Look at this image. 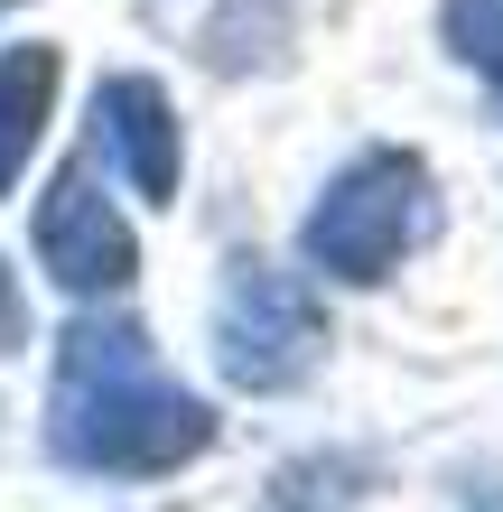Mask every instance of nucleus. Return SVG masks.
Instances as JSON below:
<instances>
[{
    "label": "nucleus",
    "instance_id": "obj_7",
    "mask_svg": "<svg viewBox=\"0 0 503 512\" xmlns=\"http://www.w3.org/2000/svg\"><path fill=\"white\" fill-rule=\"evenodd\" d=\"M438 28H448V56H457L466 75L503 84V0H448Z\"/></svg>",
    "mask_w": 503,
    "mask_h": 512
},
{
    "label": "nucleus",
    "instance_id": "obj_1",
    "mask_svg": "<svg viewBox=\"0 0 503 512\" xmlns=\"http://www.w3.org/2000/svg\"><path fill=\"white\" fill-rule=\"evenodd\" d=\"M215 447V410L159 373V354L122 317H84L56 345L47 457L84 475H168Z\"/></svg>",
    "mask_w": 503,
    "mask_h": 512
},
{
    "label": "nucleus",
    "instance_id": "obj_6",
    "mask_svg": "<svg viewBox=\"0 0 503 512\" xmlns=\"http://www.w3.org/2000/svg\"><path fill=\"white\" fill-rule=\"evenodd\" d=\"M56 47L47 38H19V47H0V196L28 177V159H38V140H47V112H56Z\"/></svg>",
    "mask_w": 503,
    "mask_h": 512
},
{
    "label": "nucleus",
    "instance_id": "obj_3",
    "mask_svg": "<svg viewBox=\"0 0 503 512\" xmlns=\"http://www.w3.org/2000/svg\"><path fill=\"white\" fill-rule=\"evenodd\" d=\"M215 364L233 391H299L327 364V308L308 298V280H289L280 261H233L215 298Z\"/></svg>",
    "mask_w": 503,
    "mask_h": 512
},
{
    "label": "nucleus",
    "instance_id": "obj_2",
    "mask_svg": "<svg viewBox=\"0 0 503 512\" xmlns=\"http://www.w3.org/2000/svg\"><path fill=\"white\" fill-rule=\"evenodd\" d=\"M429 224H438V196H429L420 149H364V159H345L327 177V196L308 205L299 252H308V270H327V280L373 289L429 243Z\"/></svg>",
    "mask_w": 503,
    "mask_h": 512
},
{
    "label": "nucleus",
    "instance_id": "obj_9",
    "mask_svg": "<svg viewBox=\"0 0 503 512\" xmlns=\"http://www.w3.org/2000/svg\"><path fill=\"white\" fill-rule=\"evenodd\" d=\"M466 512H503V485H476V494H466Z\"/></svg>",
    "mask_w": 503,
    "mask_h": 512
},
{
    "label": "nucleus",
    "instance_id": "obj_8",
    "mask_svg": "<svg viewBox=\"0 0 503 512\" xmlns=\"http://www.w3.org/2000/svg\"><path fill=\"white\" fill-rule=\"evenodd\" d=\"M19 345H28V298H19V270L0 261V364H10Z\"/></svg>",
    "mask_w": 503,
    "mask_h": 512
},
{
    "label": "nucleus",
    "instance_id": "obj_4",
    "mask_svg": "<svg viewBox=\"0 0 503 512\" xmlns=\"http://www.w3.org/2000/svg\"><path fill=\"white\" fill-rule=\"evenodd\" d=\"M38 261H47V280L66 298H122L140 280V243H131L122 205L103 196L94 168L66 159L47 177V196H38Z\"/></svg>",
    "mask_w": 503,
    "mask_h": 512
},
{
    "label": "nucleus",
    "instance_id": "obj_5",
    "mask_svg": "<svg viewBox=\"0 0 503 512\" xmlns=\"http://www.w3.org/2000/svg\"><path fill=\"white\" fill-rule=\"evenodd\" d=\"M94 149L112 159V177H122L131 196L168 205L177 177H187V140H177L168 84H150V75H103L94 84Z\"/></svg>",
    "mask_w": 503,
    "mask_h": 512
}]
</instances>
